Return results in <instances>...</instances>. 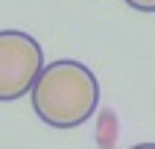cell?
Wrapping results in <instances>:
<instances>
[{
  "label": "cell",
  "instance_id": "1",
  "mask_svg": "<svg viewBox=\"0 0 155 149\" xmlns=\"http://www.w3.org/2000/svg\"><path fill=\"white\" fill-rule=\"evenodd\" d=\"M32 111L53 129H76L100 105V82L82 61L59 59L44 64L29 88Z\"/></svg>",
  "mask_w": 155,
  "mask_h": 149
},
{
  "label": "cell",
  "instance_id": "2",
  "mask_svg": "<svg viewBox=\"0 0 155 149\" xmlns=\"http://www.w3.org/2000/svg\"><path fill=\"white\" fill-rule=\"evenodd\" d=\"M44 67L38 38L21 29H0V102L21 99Z\"/></svg>",
  "mask_w": 155,
  "mask_h": 149
},
{
  "label": "cell",
  "instance_id": "3",
  "mask_svg": "<svg viewBox=\"0 0 155 149\" xmlns=\"http://www.w3.org/2000/svg\"><path fill=\"white\" fill-rule=\"evenodd\" d=\"M126 6H132L135 12H143V15H149V12H155V0H123Z\"/></svg>",
  "mask_w": 155,
  "mask_h": 149
},
{
  "label": "cell",
  "instance_id": "4",
  "mask_svg": "<svg viewBox=\"0 0 155 149\" xmlns=\"http://www.w3.org/2000/svg\"><path fill=\"white\" fill-rule=\"evenodd\" d=\"M132 149H155V143H138V146H132Z\"/></svg>",
  "mask_w": 155,
  "mask_h": 149
}]
</instances>
